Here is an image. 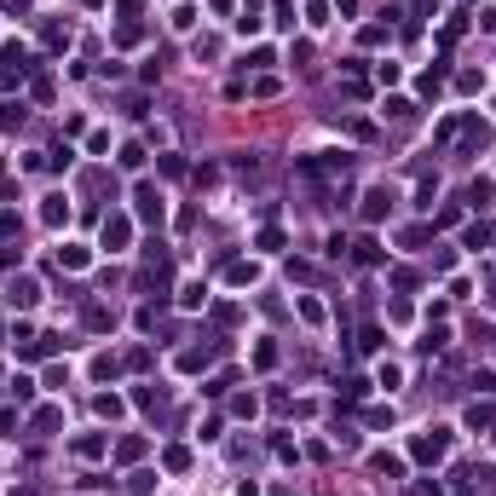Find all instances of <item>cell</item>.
Wrapping results in <instances>:
<instances>
[{"instance_id": "obj_1", "label": "cell", "mask_w": 496, "mask_h": 496, "mask_svg": "<svg viewBox=\"0 0 496 496\" xmlns=\"http://www.w3.org/2000/svg\"><path fill=\"white\" fill-rule=\"evenodd\" d=\"M133 202H139V214H145V219H162V190H156V185H139Z\"/></svg>"}, {"instance_id": "obj_2", "label": "cell", "mask_w": 496, "mask_h": 496, "mask_svg": "<svg viewBox=\"0 0 496 496\" xmlns=\"http://www.w3.org/2000/svg\"><path fill=\"white\" fill-rule=\"evenodd\" d=\"M99 237H104V248H121V243H127V237H133V226H127V219H121V214H110V219H104V231H99Z\"/></svg>"}, {"instance_id": "obj_3", "label": "cell", "mask_w": 496, "mask_h": 496, "mask_svg": "<svg viewBox=\"0 0 496 496\" xmlns=\"http://www.w3.org/2000/svg\"><path fill=\"white\" fill-rule=\"evenodd\" d=\"M444 456V433H421L415 439V462H439Z\"/></svg>"}, {"instance_id": "obj_4", "label": "cell", "mask_w": 496, "mask_h": 496, "mask_svg": "<svg viewBox=\"0 0 496 496\" xmlns=\"http://www.w3.org/2000/svg\"><path fill=\"white\" fill-rule=\"evenodd\" d=\"M387 208H393V197H387V190H370V197H364V214H370V219H381Z\"/></svg>"}, {"instance_id": "obj_5", "label": "cell", "mask_w": 496, "mask_h": 496, "mask_svg": "<svg viewBox=\"0 0 496 496\" xmlns=\"http://www.w3.org/2000/svg\"><path fill=\"white\" fill-rule=\"evenodd\" d=\"M41 214H46V226H58V219H70V202H63V197H46Z\"/></svg>"}, {"instance_id": "obj_6", "label": "cell", "mask_w": 496, "mask_h": 496, "mask_svg": "<svg viewBox=\"0 0 496 496\" xmlns=\"http://www.w3.org/2000/svg\"><path fill=\"white\" fill-rule=\"evenodd\" d=\"M12 306H35V283H29V277L12 283Z\"/></svg>"}, {"instance_id": "obj_7", "label": "cell", "mask_w": 496, "mask_h": 496, "mask_svg": "<svg viewBox=\"0 0 496 496\" xmlns=\"http://www.w3.org/2000/svg\"><path fill=\"white\" fill-rule=\"evenodd\" d=\"M116 456H121V462H139V456H145V439H121Z\"/></svg>"}, {"instance_id": "obj_8", "label": "cell", "mask_w": 496, "mask_h": 496, "mask_svg": "<svg viewBox=\"0 0 496 496\" xmlns=\"http://www.w3.org/2000/svg\"><path fill=\"white\" fill-rule=\"evenodd\" d=\"M179 300H185V306H202L208 289H202V283H185V295H179Z\"/></svg>"}, {"instance_id": "obj_9", "label": "cell", "mask_w": 496, "mask_h": 496, "mask_svg": "<svg viewBox=\"0 0 496 496\" xmlns=\"http://www.w3.org/2000/svg\"><path fill=\"white\" fill-rule=\"evenodd\" d=\"M12 121H23V104H0V127H12Z\"/></svg>"}, {"instance_id": "obj_10", "label": "cell", "mask_w": 496, "mask_h": 496, "mask_svg": "<svg viewBox=\"0 0 496 496\" xmlns=\"http://www.w3.org/2000/svg\"><path fill=\"white\" fill-rule=\"evenodd\" d=\"M0 6H6V12H29V0H0Z\"/></svg>"}, {"instance_id": "obj_11", "label": "cell", "mask_w": 496, "mask_h": 496, "mask_svg": "<svg viewBox=\"0 0 496 496\" xmlns=\"http://www.w3.org/2000/svg\"><path fill=\"white\" fill-rule=\"evenodd\" d=\"M12 496H41V490H12Z\"/></svg>"}]
</instances>
